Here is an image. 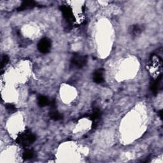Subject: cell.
I'll use <instances>...</instances> for the list:
<instances>
[{
    "label": "cell",
    "instance_id": "ba28073f",
    "mask_svg": "<svg viewBox=\"0 0 163 163\" xmlns=\"http://www.w3.org/2000/svg\"><path fill=\"white\" fill-rule=\"evenodd\" d=\"M35 3L33 1H24L21 5V9H25V8H30L35 5Z\"/></svg>",
    "mask_w": 163,
    "mask_h": 163
},
{
    "label": "cell",
    "instance_id": "5b68a950",
    "mask_svg": "<svg viewBox=\"0 0 163 163\" xmlns=\"http://www.w3.org/2000/svg\"><path fill=\"white\" fill-rule=\"evenodd\" d=\"M52 108H51V111L50 112V116L52 119L56 120V121H58L61 119V115H60L58 111L56 110L55 108V102L53 101L52 103Z\"/></svg>",
    "mask_w": 163,
    "mask_h": 163
},
{
    "label": "cell",
    "instance_id": "6da1fadb",
    "mask_svg": "<svg viewBox=\"0 0 163 163\" xmlns=\"http://www.w3.org/2000/svg\"><path fill=\"white\" fill-rule=\"evenodd\" d=\"M35 140L36 137L35 134L31 133L30 131L28 130L20 134L17 139V142L22 147H28L32 144L35 141Z\"/></svg>",
    "mask_w": 163,
    "mask_h": 163
},
{
    "label": "cell",
    "instance_id": "8fae6325",
    "mask_svg": "<svg viewBox=\"0 0 163 163\" xmlns=\"http://www.w3.org/2000/svg\"><path fill=\"white\" fill-rule=\"evenodd\" d=\"M6 108L8 110L11 111H15V106L13 105L12 104H7L6 105Z\"/></svg>",
    "mask_w": 163,
    "mask_h": 163
},
{
    "label": "cell",
    "instance_id": "3957f363",
    "mask_svg": "<svg viewBox=\"0 0 163 163\" xmlns=\"http://www.w3.org/2000/svg\"><path fill=\"white\" fill-rule=\"evenodd\" d=\"M51 48V42L47 38H44L39 42L38 49L42 53H47Z\"/></svg>",
    "mask_w": 163,
    "mask_h": 163
},
{
    "label": "cell",
    "instance_id": "9c48e42d",
    "mask_svg": "<svg viewBox=\"0 0 163 163\" xmlns=\"http://www.w3.org/2000/svg\"><path fill=\"white\" fill-rule=\"evenodd\" d=\"M8 61H9V58H8L7 56H4L3 57L1 61V68H3L4 66H5V65L8 63Z\"/></svg>",
    "mask_w": 163,
    "mask_h": 163
},
{
    "label": "cell",
    "instance_id": "277c9868",
    "mask_svg": "<svg viewBox=\"0 0 163 163\" xmlns=\"http://www.w3.org/2000/svg\"><path fill=\"white\" fill-rule=\"evenodd\" d=\"M104 71L103 69H99L96 70L93 74V80L94 81L98 83V84H101V83L104 82Z\"/></svg>",
    "mask_w": 163,
    "mask_h": 163
},
{
    "label": "cell",
    "instance_id": "52a82bcc",
    "mask_svg": "<svg viewBox=\"0 0 163 163\" xmlns=\"http://www.w3.org/2000/svg\"><path fill=\"white\" fill-rule=\"evenodd\" d=\"M33 156H34V153L32 150L26 149L24 152L22 157H23V159H30L33 158Z\"/></svg>",
    "mask_w": 163,
    "mask_h": 163
},
{
    "label": "cell",
    "instance_id": "8992f818",
    "mask_svg": "<svg viewBox=\"0 0 163 163\" xmlns=\"http://www.w3.org/2000/svg\"><path fill=\"white\" fill-rule=\"evenodd\" d=\"M38 103L40 107H45V106L49 105L50 101L47 97L44 96H40L38 98Z\"/></svg>",
    "mask_w": 163,
    "mask_h": 163
},
{
    "label": "cell",
    "instance_id": "7a4b0ae2",
    "mask_svg": "<svg viewBox=\"0 0 163 163\" xmlns=\"http://www.w3.org/2000/svg\"><path fill=\"white\" fill-rule=\"evenodd\" d=\"M71 63L76 68H81L84 67L87 63V58L85 56L76 54L71 59Z\"/></svg>",
    "mask_w": 163,
    "mask_h": 163
},
{
    "label": "cell",
    "instance_id": "30bf717a",
    "mask_svg": "<svg viewBox=\"0 0 163 163\" xmlns=\"http://www.w3.org/2000/svg\"><path fill=\"white\" fill-rule=\"evenodd\" d=\"M141 31V28L139 26H134L133 28V33L135 34V35H138Z\"/></svg>",
    "mask_w": 163,
    "mask_h": 163
}]
</instances>
